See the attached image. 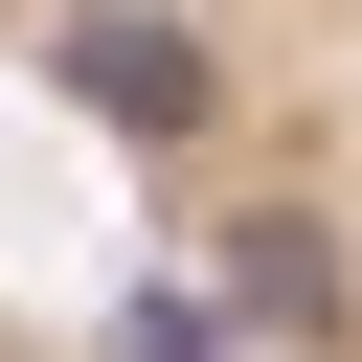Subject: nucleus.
Instances as JSON below:
<instances>
[{
	"mask_svg": "<svg viewBox=\"0 0 362 362\" xmlns=\"http://www.w3.org/2000/svg\"><path fill=\"white\" fill-rule=\"evenodd\" d=\"M0 181L204 362H362V0H0Z\"/></svg>",
	"mask_w": 362,
	"mask_h": 362,
	"instance_id": "obj_1",
	"label": "nucleus"
},
{
	"mask_svg": "<svg viewBox=\"0 0 362 362\" xmlns=\"http://www.w3.org/2000/svg\"><path fill=\"white\" fill-rule=\"evenodd\" d=\"M0 362H204V339H181L90 226H45V204L0 181Z\"/></svg>",
	"mask_w": 362,
	"mask_h": 362,
	"instance_id": "obj_2",
	"label": "nucleus"
}]
</instances>
